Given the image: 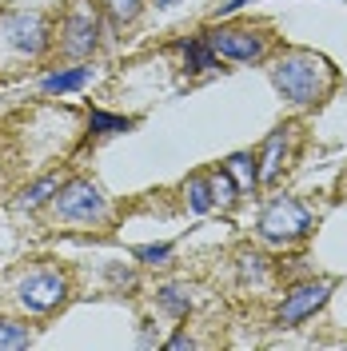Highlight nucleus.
Here are the masks:
<instances>
[{
	"label": "nucleus",
	"mask_w": 347,
	"mask_h": 351,
	"mask_svg": "<svg viewBox=\"0 0 347 351\" xmlns=\"http://www.w3.org/2000/svg\"><path fill=\"white\" fill-rule=\"evenodd\" d=\"M168 348H192V339L188 335H176V339H168Z\"/></svg>",
	"instance_id": "obj_23"
},
{
	"label": "nucleus",
	"mask_w": 347,
	"mask_h": 351,
	"mask_svg": "<svg viewBox=\"0 0 347 351\" xmlns=\"http://www.w3.org/2000/svg\"><path fill=\"white\" fill-rule=\"evenodd\" d=\"M172 256V243H156V247H136V260L144 263H164Z\"/></svg>",
	"instance_id": "obj_20"
},
{
	"label": "nucleus",
	"mask_w": 347,
	"mask_h": 351,
	"mask_svg": "<svg viewBox=\"0 0 347 351\" xmlns=\"http://www.w3.org/2000/svg\"><path fill=\"white\" fill-rule=\"evenodd\" d=\"M283 144H287V128H276L267 136V144H263V168H260V180H276L280 172V156H283Z\"/></svg>",
	"instance_id": "obj_11"
},
{
	"label": "nucleus",
	"mask_w": 347,
	"mask_h": 351,
	"mask_svg": "<svg viewBox=\"0 0 347 351\" xmlns=\"http://www.w3.org/2000/svg\"><path fill=\"white\" fill-rule=\"evenodd\" d=\"M104 8H108L116 21H132L140 12V0H104Z\"/></svg>",
	"instance_id": "obj_19"
},
{
	"label": "nucleus",
	"mask_w": 347,
	"mask_h": 351,
	"mask_svg": "<svg viewBox=\"0 0 347 351\" xmlns=\"http://www.w3.org/2000/svg\"><path fill=\"white\" fill-rule=\"evenodd\" d=\"M184 60H188L192 72H208V68L219 64V56H216V48L208 44V36H195V40L184 44Z\"/></svg>",
	"instance_id": "obj_10"
},
{
	"label": "nucleus",
	"mask_w": 347,
	"mask_h": 351,
	"mask_svg": "<svg viewBox=\"0 0 347 351\" xmlns=\"http://www.w3.org/2000/svg\"><path fill=\"white\" fill-rule=\"evenodd\" d=\"M132 120L124 116H108V112H92V132H100V136H108V132H128Z\"/></svg>",
	"instance_id": "obj_17"
},
{
	"label": "nucleus",
	"mask_w": 347,
	"mask_h": 351,
	"mask_svg": "<svg viewBox=\"0 0 347 351\" xmlns=\"http://www.w3.org/2000/svg\"><path fill=\"white\" fill-rule=\"evenodd\" d=\"M243 4H252V0H228V4H219V12H236V8H243Z\"/></svg>",
	"instance_id": "obj_22"
},
{
	"label": "nucleus",
	"mask_w": 347,
	"mask_h": 351,
	"mask_svg": "<svg viewBox=\"0 0 347 351\" xmlns=\"http://www.w3.org/2000/svg\"><path fill=\"white\" fill-rule=\"evenodd\" d=\"M88 68H68V72H52V76H44V92H76V88L88 84Z\"/></svg>",
	"instance_id": "obj_12"
},
{
	"label": "nucleus",
	"mask_w": 347,
	"mask_h": 351,
	"mask_svg": "<svg viewBox=\"0 0 347 351\" xmlns=\"http://www.w3.org/2000/svg\"><path fill=\"white\" fill-rule=\"evenodd\" d=\"M100 40V12L92 0H68L60 21V48L68 56H88Z\"/></svg>",
	"instance_id": "obj_2"
},
{
	"label": "nucleus",
	"mask_w": 347,
	"mask_h": 351,
	"mask_svg": "<svg viewBox=\"0 0 347 351\" xmlns=\"http://www.w3.org/2000/svg\"><path fill=\"white\" fill-rule=\"evenodd\" d=\"M256 164H260L256 156L236 152L232 160H228V164H224V172L232 176V180H236V188H239V192H252V188L260 184V168H256Z\"/></svg>",
	"instance_id": "obj_9"
},
{
	"label": "nucleus",
	"mask_w": 347,
	"mask_h": 351,
	"mask_svg": "<svg viewBox=\"0 0 347 351\" xmlns=\"http://www.w3.org/2000/svg\"><path fill=\"white\" fill-rule=\"evenodd\" d=\"M32 343V331L16 328V324H0V348H28Z\"/></svg>",
	"instance_id": "obj_18"
},
{
	"label": "nucleus",
	"mask_w": 347,
	"mask_h": 351,
	"mask_svg": "<svg viewBox=\"0 0 347 351\" xmlns=\"http://www.w3.org/2000/svg\"><path fill=\"white\" fill-rule=\"evenodd\" d=\"M52 192H60V176H44L40 184H32V188L21 196V208H36V204H44Z\"/></svg>",
	"instance_id": "obj_13"
},
{
	"label": "nucleus",
	"mask_w": 347,
	"mask_h": 351,
	"mask_svg": "<svg viewBox=\"0 0 347 351\" xmlns=\"http://www.w3.org/2000/svg\"><path fill=\"white\" fill-rule=\"evenodd\" d=\"M56 212L64 219H80V223H92V219H104V196L92 180H68L64 188L56 192Z\"/></svg>",
	"instance_id": "obj_5"
},
{
	"label": "nucleus",
	"mask_w": 347,
	"mask_h": 351,
	"mask_svg": "<svg viewBox=\"0 0 347 351\" xmlns=\"http://www.w3.org/2000/svg\"><path fill=\"white\" fill-rule=\"evenodd\" d=\"M208 184H212V199H216V204H232V199L239 196L236 180H232V176L224 172V168H219V172H212V176H208Z\"/></svg>",
	"instance_id": "obj_14"
},
{
	"label": "nucleus",
	"mask_w": 347,
	"mask_h": 351,
	"mask_svg": "<svg viewBox=\"0 0 347 351\" xmlns=\"http://www.w3.org/2000/svg\"><path fill=\"white\" fill-rule=\"evenodd\" d=\"M243 276H248V280H256V284L263 280V260H260V256H243Z\"/></svg>",
	"instance_id": "obj_21"
},
{
	"label": "nucleus",
	"mask_w": 347,
	"mask_h": 351,
	"mask_svg": "<svg viewBox=\"0 0 347 351\" xmlns=\"http://www.w3.org/2000/svg\"><path fill=\"white\" fill-rule=\"evenodd\" d=\"M4 32H8L12 48H21V52H40L44 48V21L36 12L32 16H12Z\"/></svg>",
	"instance_id": "obj_8"
},
{
	"label": "nucleus",
	"mask_w": 347,
	"mask_h": 351,
	"mask_svg": "<svg viewBox=\"0 0 347 351\" xmlns=\"http://www.w3.org/2000/svg\"><path fill=\"white\" fill-rule=\"evenodd\" d=\"M272 84L280 88L291 104H315L331 84V68L311 52H283L272 64Z\"/></svg>",
	"instance_id": "obj_1"
},
{
	"label": "nucleus",
	"mask_w": 347,
	"mask_h": 351,
	"mask_svg": "<svg viewBox=\"0 0 347 351\" xmlns=\"http://www.w3.org/2000/svg\"><path fill=\"white\" fill-rule=\"evenodd\" d=\"M327 295H331V280H307V284L291 287L280 307V315H276V324L280 328H300L307 315H315L327 304Z\"/></svg>",
	"instance_id": "obj_6"
},
{
	"label": "nucleus",
	"mask_w": 347,
	"mask_h": 351,
	"mask_svg": "<svg viewBox=\"0 0 347 351\" xmlns=\"http://www.w3.org/2000/svg\"><path fill=\"white\" fill-rule=\"evenodd\" d=\"M180 0H156V8H176Z\"/></svg>",
	"instance_id": "obj_24"
},
{
	"label": "nucleus",
	"mask_w": 347,
	"mask_h": 351,
	"mask_svg": "<svg viewBox=\"0 0 347 351\" xmlns=\"http://www.w3.org/2000/svg\"><path fill=\"white\" fill-rule=\"evenodd\" d=\"M188 196H192V212H208L216 199H212V184H208V176H192L188 180Z\"/></svg>",
	"instance_id": "obj_15"
},
{
	"label": "nucleus",
	"mask_w": 347,
	"mask_h": 351,
	"mask_svg": "<svg viewBox=\"0 0 347 351\" xmlns=\"http://www.w3.org/2000/svg\"><path fill=\"white\" fill-rule=\"evenodd\" d=\"M307 232H311V212H307L300 199L280 196V199H272V204L263 208V216H260V236L263 240L287 243V240L307 236Z\"/></svg>",
	"instance_id": "obj_3"
},
{
	"label": "nucleus",
	"mask_w": 347,
	"mask_h": 351,
	"mask_svg": "<svg viewBox=\"0 0 347 351\" xmlns=\"http://www.w3.org/2000/svg\"><path fill=\"white\" fill-rule=\"evenodd\" d=\"M160 307H164V311H172V315H188L192 295H188L184 287H160Z\"/></svg>",
	"instance_id": "obj_16"
},
{
	"label": "nucleus",
	"mask_w": 347,
	"mask_h": 351,
	"mask_svg": "<svg viewBox=\"0 0 347 351\" xmlns=\"http://www.w3.org/2000/svg\"><path fill=\"white\" fill-rule=\"evenodd\" d=\"M64 276L60 271H52V267H36V271H28L21 280V304L28 311H52L56 304H64Z\"/></svg>",
	"instance_id": "obj_7"
},
{
	"label": "nucleus",
	"mask_w": 347,
	"mask_h": 351,
	"mask_svg": "<svg viewBox=\"0 0 347 351\" xmlns=\"http://www.w3.org/2000/svg\"><path fill=\"white\" fill-rule=\"evenodd\" d=\"M208 44L216 48V56L224 60H239V64H252V60H260L263 56V36L260 32H252V28H243V24H219L212 32H204Z\"/></svg>",
	"instance_id": "obj_4"
}]
</instances>
